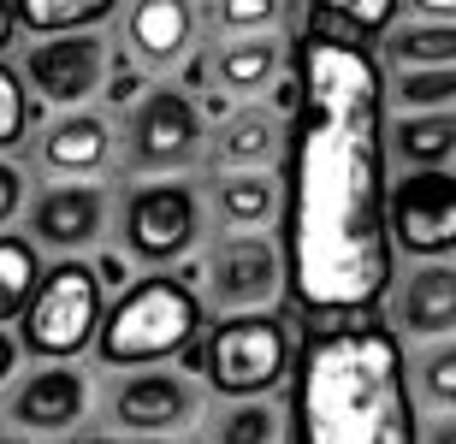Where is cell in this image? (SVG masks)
I'll return each mask as SVG.
<instances>
[{
    "mask_svg": "<svg viewBox=\"0 0 456 444\" xmlns=\"http://www.w3.org/2000/svg\"><path fill=\"white\" fill-rule=\"evenodd\" d=\"M285 178V273L314 320L368 314L391 291L386 77L338 30L297 42V113Z\"/></svg>",
    "mask_w": 456,
    "mask_h": 444,
    "instance_id": "cell-1",
    "label": "cell"
},
{
    "mask_svg": "<svg viewBox=\"0 0 456 444\" xmlns=\"http://www.w3.org/2000/svg\"><path fill=\"white\" fill-rule=\"evenodd\" d=\"M297 444H421L403 338L368 314L308 326L290 361Z\"/></svg>",
    "mask_w": 456,
    "mask_h": 444,
    "instance_id": "cell-2",
    "label": "cell"
},
{
    "mask_svg": "<svg viewBox=\"0 0 456 444\" xmlns=\"http://www.w3.org/2000/svg\"><path fill=\"white\" fill-rule=\"evenodd\" d=\"M196 326H202V296L184 279L154 273L136 279L131 291H118V303L102 314L95 350L107 367H154V361H172L178 350H190Z\"/></svg>",
    "mask_w": 456,
    "mask_h": 444,
    "instance_id": "cell-3",
    "label": "cell"
},
{
    "mask_svg": "<svg viewBox=\"0 0 456 444\" xmlns=\"http://www.w3.org/2000/svg\"><path fill=\"white\" fill-rule=\"evenodd\" d=\"M208 385L232 403L273 397L290 374V332L279 314H225L202 343Z\"/></svg>",
    "mask_w": 456,
    "mask_h": 444,
    "instance_id": "cell-4",
    "label": "cell"
},
{
    "mask_svg": "<svg viewBox=\"0 0 456 444\" xmlns=\"http://www.w3.org/2000/svg\"><path fill=\"white\" fill-rule=\"evenodd\" d=\"M102 338V279L84 261H60L42 273V291L24 308V350L48 361H66Z\"/></svg>",
    "mask_w": 456,
    "mask_h": 444,
    "instance_id": "cell-5",
    "label": "cell"
},
{
    "mask_svg": "<svg viewBox=\"0 0 456 444\" xmlns=\"http://www.w3.org/2000/svg\"><path fill=\"white\" fill-rule=\"evenodd\" d=\"M391 249L421 261L456 249V172H403L391 184Z\"/></svg>",
    "mask_w": 456,
    "mask_h": 444,
    "instance_id": "cell-6",
    "label": "cell"
},
{
    "mask_svg": "<svg viewBox=\"0 0 456 444\" xmlns=\"http://www.w3.org/2000/svg\"><path fill=\"white\" fill-rule=\"evenodd\" d=\"M202 238V202L190 184H142L125 207V249L149 267L184 261Z\"/></svg>",
    "mask_w": 456,
    "mask_h": 444,
    "instance_id": "cell-7",
    "label": "cell"
},
{
    "mask_svg": "<svg viewBox=\"0 0 456 444\" xmlns=\"http://www.w3.org/2000/svg\"><path fill=\"white\" fill-rule=\"evenodd\" d=\"M208 303L220 314H273V303L285 296L290 273L285 255L267 238H225L208 255Z\"/></svg>",
    "mask_w": 456,
    "mask_h": 444,
    "instance_id": "cell-8",
    "label": "cell"
},
{
    "mask_svg": "<svg viewBox=\"0 0 456 444\" xmlns=\"http://www.w3.org/2000/svg\"><path fill=\"white\" fill-rule=\"evenodd\" d=\"M107 415L136 439H172V432L202 421V385L190 374H172V367H149V374H131L107 392Z\"/></svg>",
    "mask_w": 456,
    "mask_h": 444,
    "instance_id": "cell-9",
    "label": "cell"
},
{
    "mask_svg": "<svg viewBox=\"0 0 456 444\" xmlns=\"http://www.w3.org/2000/svg\"><path fill=\"white\" fill-rule=\"evenodd\" d=\"M107 66H113L107 42L95 30H77V36H48V42H36L30 60H24V77L42 89V101L84 107L95 89H107Z\"/></svg>",
    "mask_w": 456,
    "mask_h": 444,
    "instance_id": "cell-10",
    "label": "cell"
},
{
    "mask_svg": "<svg viewBox=\"0 0 456 444\" xmlns=\"http://www.w3.org/2000/svg\"><path fill=\"white\" fill-rule=\"evenodd\" d=\"M202 154V113L178 89H154L131 119V166L136 172H178Z\"/></svg>",
    "mask_w": 456,
    "mask_h": 444,
    "instance_id": "cell-11",
    "label": "cell"
},
{
    "mask_svg": "<svg viewBox=\"0 0 456 444\" xmlns=\"http://www.w3.org/2000/svg\"><path fill=\"white\" fill-rule=\"evenodd\" d=\"M391 332L397 338H456V261H421L391 291Z\"/></svg>",
    "mask_w": 456,
    "mask_h": 444,
    "instance_id": "cell-12",
    "label": "cell"
},
{
    "mask_svg": "<svg viewBox=\"0 0 456 444\" xmlns=\"http://www.w3.org/2000/svg\"><path fill=\"white\" fill-rule=\"evenodd\" d=\"M84 415H89V379L77 367H66V361L24 374V385L6 403V421L24 432H71Z\"/></svg>",
    "mask_w": 456,
    "mask_h": 444,
    "instance_id": "cell-13",
    "label": "cell"
},
{
    "mask_svg": "<svg viewBox=\"0 0 456 444\" xmlns=\"http://www.w3.org/2000/svg\"><path fill=\"white\" fill-rule=\"evenodd\" d=\"M30 225H36V243H48V249H60V255H77V249H89V243L102 238L107 196L95 184H60V190H48V196L36 202Z\"/></svg>",
    "mask_w": 456,
    "mask_h": 444,
    "instance_id": "cell-14",
    "label": "cell"
},
{
    "mask_svg": "<svg viewBox=\"0 0 456 444\" xmlns=\"http://www.w3.org/2000/svg\"><path fill=\"white\" fill-rule=\"evenodd\" d=\"M125 36L142 66H178L196 42V0H131Z\"/></svg>",
    "mask_w": 456,
    "mask_h": 444,
    "instance_id": "cell-15",
    "label": "cell"
},
{
    "mask_svg": "<svg viewBox=\"0 0 456 444\" xmlns=\"http://www.w3.org/2000/svg\"><path fill=\"white\" fill-rule=\"evenodd\" d=\"M107 160H113V131H107V119H95V113H66V119L42 137V166L48 172L84 178V172H102Z\"/></svg>",
    "mask_w": 456,
    "mask_h": 444,
    "instance_id": "cell-16",
    "label": "cell"
},
{
    "mask_svg": "<svg viewBox=\"0 0 456 444\" xmlns=\"http://www.w3.org/2000/svg\"><path fill=\"white\" fill-rule=\"evenodd\" d=\"M386 149L397 154L403 172H439L444 160H456V107L451 113H397V125H386Z\"/></svg>",
    "mask_w": 456,
    "mask_h": 444,
    "instance_id": "cell-17",
    "label": "cell"
},
{
    "mask_svg": "<svg viewBox=\"0 0 456 444\" xmlns=\"http://www.w3.org/2000/svg\"><path fill=\"white\" fill-rule=\"evenodd\" d=\"M285 142L290 137H279V119H273L267 107H243V113H232L225 131H220V160L237 166V172H267Z\"/></svg>",
    "mask_w": 456,
    "mask_h": 444,
    "instance_id": "cell-18",
    "label": "cell"
},
{
    "mask_svg": "<svg viewBox=\"0 0 456 444\" xmlns=\"http://www.w3.org/2000/svg\"><path fill=\"white\" fill-rule=\"evenodd\" d=\"M214 77H220L232 95H255L279 77V42L273 36H232L214 60Z\"/></svg>",
    "mask_w": 456,
    "mask_h": 444,
    "instance_id": "cell-19",
    "label": "cell"
},
{
    "mask_svg": "<svg viewBox=\"0 0 456 444\" xmlns=\"http://www.w3.org/2000/svg\"><path fill=\"white\" fill-rule=\"evenodd\" d=\"M220 220L237 225V231H255V225H273L279 202H285V190L273 184V172H232L220 178Z\"/></svg>",
    "mask_w": 456,
    "mask_h": 444,
    "instance_id": "cell-20",
    "label": "cell"
},
{
    "mask_svg": "<svg viewBox=\"0 0 456 444\" xmlns=\"http://www.w3.org/2000/svg\"><path fill=\"white\" fill-rule=\"evenodd\" d=\"M386 60H391V71L456 66V24H427V18H409V24L386 30Z\"/></svg>",
    "mask_w": 456,
    "mask_h": 444,
    "instance_id": "cell-21",
    "label": "cell"
},
{
    "mask_svg": "<svg viewBox=\"0 0 456 444\" xmlns=\"http://www.w3.org/2000/svg\"><path fill=\"white\" fill-rule=\"evenodd\" d=\"M118 0H12V18L36 36H77L95 30Z\"/></svg>",
    "mask_w": 456,
    "mask_h": 444,
    "instance_id": "cell-22",
    "label": "cell"
},
{
    "mask_svg": "<svg viewBox=\"0 0 456 444\" xmlns=\"http://www.w3.org/2000/svg\"><path fill=\"white\" fill-rule=\"evenodd\" d=\"M42 291V261L24 238L0 231V320H24L30 296Z\"/></svg>",
    "mask_w": 456,
    "mask_h": 444,
    "instance_id": "cell-23",
    "label": "cell"
},
{
    "mask_svg": "<svg viewBox=\"0 0 456 444\" xmlns=\"http://www.w3.org/2000/svg\"><path fill=\"white\" fill-rule=\"evenodd\" d=\"M208 444H285V415L273 409L267 397L232 403V409H220V421L208 427Z\"/></svg>",
    "mask_w": 456,
    "mask_h": 444,
    "instance_id": "cell-24",
    "label": "cell"
},
{
    "mask_svg": "<svg viewBox=\"0 0 456 444\" xmlns=\"http://www.w3.org/2000/svg\"><path fill=\"white\" fill-rule=\"evenodd\" d=\"M391 95L403 113H451L456 107V66H415V71H391Z\"/></svg>",
    "mask_w": 456,
    "mask_h": 444,
    "instance_id": "cell-25",
    "label": "cell"
},
{
    "mask_svg": "<svg viewBox=\"0 0 456 444\" xmlns=\"http://www.w3.org/2000/svg\"><path fill=\"white\" fill-rule=\"evenodd\" d=\"M403 0H314V12H326L332 24L355 36H373V30H391V18H397Z\"/></svg>",
    "mask_w": 456,
    "mask_h": 444,
    "instance_id": "cell-26",
    "label": "cell"
},
{
    "mask_svg": "<svg viewBox=\"0 0 456 444\" xmlns=\"http://www.w3.org/2000/svg\"><path fill=\"white\" fill-rule=\"evenodd\" d=\"M285 12V0H214V24L225 36H267Z\"/></svg>",
    "mask_w": 456,
    "mask_h": 444,
    "instance_id": "cell-27",
    "label": "cell"
},
{
    "mask_svg": "<svg viewBox=\"0 0 456 444\" xmlns=\"http://www.w3.org/2000/svg\"><path fill=\"white\" fill-rule=\"evenodd\" d=\"M421 397L439 415H456V338L439 343V350L421 361Z\"/></svg>",
    "mask_w": 456,
    "mask_h": 444,
    "instance_id": "cell-28",
    "label": "cell"
},
{
    "mask_svg": "<svg viewBox=\"0 0 456 444\" xmlns=\"http://www.w3.org/2000/svg\"><path fill=\"white\" fill-rule=\"evenodd\" d=\"M36 119L30 95H24V77H18L12 66H0V149H12V142H24V125Z\"/></svg>",
    "mask_w": 456,
    "mask_h": 444,
    "instance_id": "cell-29",
    "label": "cell"
},
{
    "mask_svg": "<svg viewBox=\"0 0 456 444\" xmlns=\"http://www.w3.org/2000/svg\"><path fill=\"white\" fill-rule=\"evenodd\" d=\"M18 207H24V178H18V166L0 160V225H12Z\"/></svg>",
    "mask_w": 456,
    "mask_h": 444,
    "instance_id": "cell-30",
    "label": "cell"
},
{
    "mask_svg": "<svg viewBox=\"0 0 456 444\" xmlns=\"http://www.w3.org/2000/svg\"><path fill=\"white\" fill-rule=\"evenodd\" d=\"M136 89H142V84H136V71L125 66V60H113V66H107V89H102V95L113 107H125V101H136Z\"/></svg>",
    "mask_w": 456,
    "mask_h": 444,
    "instance_id": "cell-31",
    "label": "cell"
},
{
    "mask_svg": "<svg viewBox=\"0 0 456 444\" xmlns=\"http://www.w3.org/2000/svg\"><path fill=\"white\" fill-rule=\"evenodd\" d=\"M409 12L427 24H456V0H409Z\"/></svg>",
    "mask_w": 456,
    "mask_h": 444,
    "instance_id": "cell-32",
    "label": "cell"
},
{
    "mask_svg": "<svg viewBox=\"0 0 456 444\" xmlns=\"http://www.w3.org/2000/svg\"><path fill=\"white\" fill-rule=\"evenodd\" d=\"M421 444H456V415H439V421H427Z\"/></svg>",
    "mask_w": 456,
    "mask_h": 444,
    "instance_id": "cell-33",
    "label": "cell"
},
{
    "mask_svg": "<svg viewBox=\"0 0 456 444\" xmlns=\"http://www.w3.org/2000/svg\"><path fill=\"white\" fill-rule=\"evenodd\" d=\"M95 279H102V285H125V261L102 255V261H95Z\"/></svg>",
    "mask_w": 456,
    "mask_h": 444,
    "instance_id": "cell-34",
    "label": "cell"
},
{
    "mask_svg": "<svg viewBox=\"0 0 456 444\" xmlns=\"http://www.w3.org/2000/svg\"><path fill=\"white\" fill-rule=\"evenodd\" d=\"M12 361H18V343L0 332V392H6V379H12Z\"/></svg>",
    "mask_w": 456,
    "mask_h": 444,
    "instance_id": "cell-35",
    "label": "cell"
},
{
    "mask_svg": "<svg viewBox=\"0 0 456 444\" xmlns=\"http://www.w3.org/2000/svg\"><path fill=\"white\" fill-rule=\"evenodd\" d=\"M12 24H18V18H12V0H0V48L12 42Z\"/></svg>",
    "mask_w": 456,
    "mask_h": 444,
    "instance_id": "cell-36",
    "label": "cell"
},
{
    "mask_svg": "<svg viewBox=\"0 0 456 444\" xmlns=\"http://www.w3.org/2000/svg\"><path fill=\"white\" fill-rule=\"evenodd\" d=\"M95 444H167V439H95Z\"/></svg>",
    "mask_w": 456,
    "mask_h": 444,
    "instance_id": "cell-37",
    "label": "cell"
},
{
    "mask_svg": "<svg viewBox=\"0 0 456 444\" xmlns=\"http://www.w3.org/2000/svg\"><path fill=\"white\" fill-rule=\"evenodd\" d=\"M0 444H18V439H0Z\"/></svg>",
    "mask_w": 456,
    "mask_h": 444,
    "instance_id": "cell-38",
    "label": "cell"
}]
</instances>
